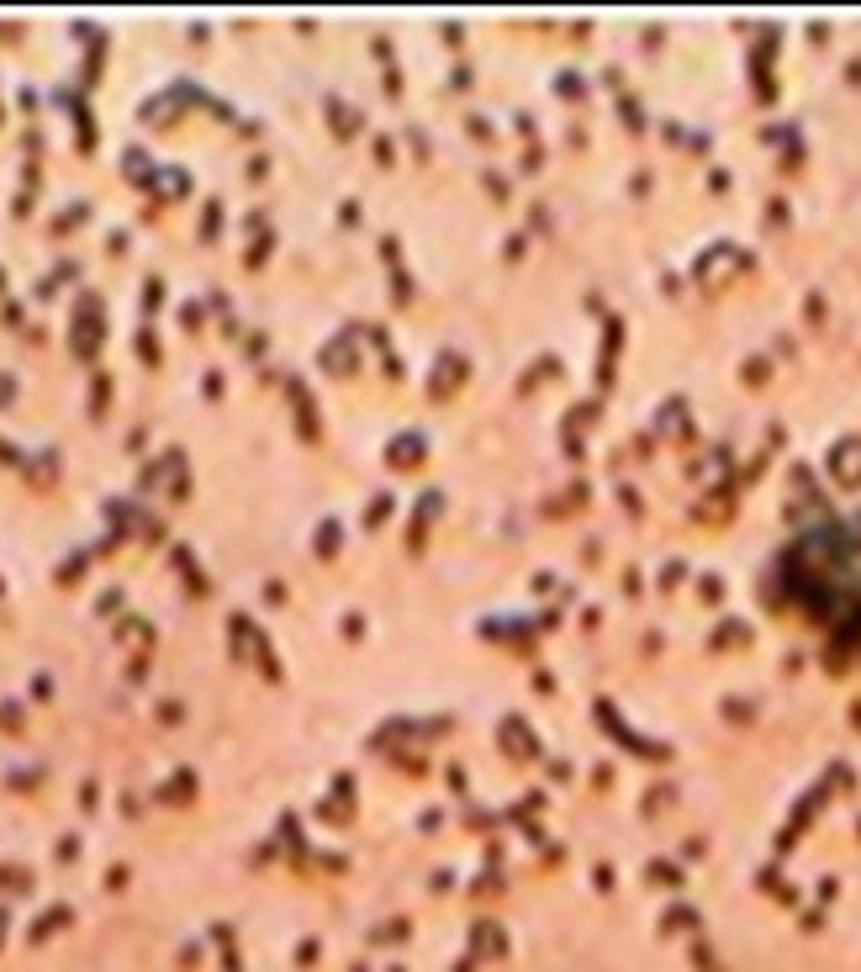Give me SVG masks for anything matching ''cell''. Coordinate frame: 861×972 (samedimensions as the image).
Returning a JSON list of instances; mask_svg holds the SVG:
<instances>
[{"label": "cell", "mask_w": 861, "mask_h": 972, "mask_svg": "<svg viewBox=\"0 0 861 972\" xmlns=\"http://www.w3.org/2000/svg\"><path fill=\"white\" fill-rule=\"evenodd\" d=\"M777 597L840 634H861V513L793 539L777 560Z\"/></svg>", "instance_id": "6da1fadb"}]
</instances>
